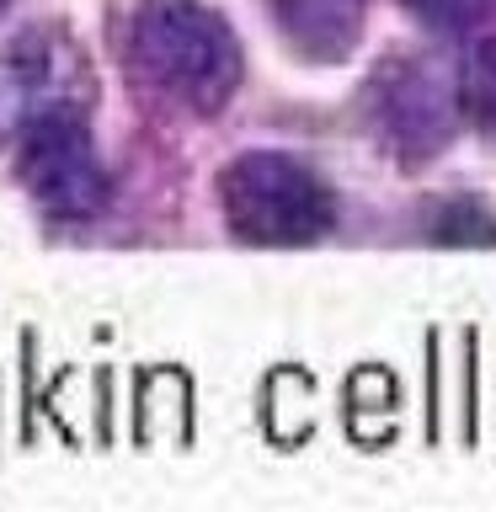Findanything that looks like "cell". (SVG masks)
Masks as SVG:
<instances>
[{
  "label": "cell",
  "mask_w": 496,
  "mask_h": 512,
  "mask_svg": "<svg viewBox=\"0 0 496 512\" xmlns=\"http://www.w3.org/2000/svg\"><path fill=\"white\" fill-rule=\"evenodd\" d=\"M128 59L150 91L192 112H214L240 86V43L203 0H139L128 22Z\"/></svg>",
  "instance_id": "cell-1"
},
{
  "label": "cell",
  "mask_w": 496,
  "mask_h": 512,
  "mask_svg": "<svg viewBox=\"0 0 496 512\" xmlns=\"http://www.w3.org/2000/svg\"><path fill=\"white\" fill-rule=\"evenodd\" d=\"M219 198L230 230L251 246H310L336 219L326 182L310 166H299L294 155H272V150L240 155L224 171Z\"/></svg>",
  "instance_id": "cell-2"
},
{
  "label": "cell",
  "mask_w": 496,
  "mask_h": 512,
  "mask_svg": "<svg viewBox=\"0 0 496 512\" xmlns=\"http://www.w3.org/2000/svg\"><path fill=\"white\" fill-rule=\"evenodd\" d=\"M16 166L27 192L59 219H91L107 203V171L96 160L86 107H48L16 134Z\"/></svg>",
  "instance_id": "cell-3"
},
{
  "label": "cell",
  "mask_w": 496,
  "mask_h": 512,
  "mask_svg": "<svg viewBox=\"0 0 496 512\" xmlns=\"http://www.w3.org/2000/svg\"><path fill=\"white\" fill-rule=\"evenodd\" d=\"M48 107H86V64L64 32L38 27L0 48V139H16Z\"/></svg>",
  "instance_id": "cell-4"
},
{
  "label": "cell",
  "mask_w": 496,
  "mask_h": 512,
  "mask_svg": "<svg viewBox=\"0 0 496 512\" xmlns=\"http://www.w3.org/2000/svg\"><path fill=\"white\" fill-rule=\"evenodd\" d=\"M459 86H448L438 70L427 64H395L390 75L379 80V118L384 134H390L406 155H432L454 139L459 123Z\"/></svg>",
  "instance_id": "cell-5"
},
{
  "label": "cell",
  "mask_w": 496,
  "mask_h": 512,
  "mask_svg": "<svg viewBox=\"0 0 496 512\" xmlns=\"http://www.w3.org/2000/svg\"><path fill=\"white\" fill-rule=\"evenodd\" d=\"M283 38L310 59H347L363 32V0H267Z\"/></svg>",
  "instance_id": "cell-6"
},
{
  "label": "cell",
  "mask_w": 496,
  "mask_h": 512,
  "mask_svg": "<svg viewBox=\"0 0 496 512\" xmlns=\"http://www.w3.org/2000/svg\"><path fill=\"white\" fill-rule=\"evenodd\" d=\"M464 32V54H459V102L464 112H475L480 123L496 134V6L486 16H475Z\"/></svg>",
  "instance_id": "cell-7"
},
{
  "label": "cell",
  "mask_w": 496,
  "mask_h": 512,
  "mask_svg": "<svg viewBox=\"0 0 496 512\" xmlns=\"http://www.w3.org/2000/svg\"><path fill=\"white\" fill-rule=\"evenodd\" d=\"M0 6H6V0H0Z\"/></svg>",
  "instance_id": "cell-8"
}]
</instances>
